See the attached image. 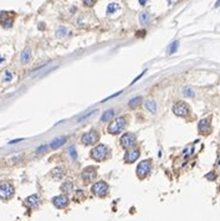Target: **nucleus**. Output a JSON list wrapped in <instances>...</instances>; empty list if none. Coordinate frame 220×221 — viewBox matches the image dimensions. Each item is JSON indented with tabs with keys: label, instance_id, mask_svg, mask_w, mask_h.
<instances>
[{
	"label": "nucleus",
	"instance_id": "10",
	"mask_svg": "<svg viewBox=\"0 0 220 221\" xmlns=\"http://www.w3.org/2000/svg\"><path fill=\"white\" fill-rule=\"evenodd\" d=\"M139 155H141V152H139V149H127V152L124 153V162L126 163H133V162H136L139 158Z\"/></svg>",
	"mask_w": 220,
	"mask_h": 221
},
{
	"label": "nucleus",
	"instance_id": "23",
	"mask_svg": "<svg viewBox=\"0 0 220 221\" xmlns=\"http://www.w3.org/2000/svg\"><path fill=\"white\" fill-rule=\"evenodd\" d=\"M13 73H11V71H9V70H5L4 71V73H3V76H1V81L3 82H5V83H6V82H10V81H11L13 80Z\"/></svg>",
	"mask_w": 220,
	"mask_h": 221
},
{
	"label": "nucleus",
	"instance_id": "25",
	"mask_svg": "<svg viewBox=\"0 0 220 221\" xmlns=\"http://www.w3.org/2000/svg\"><path fill=\"white\" fill-rule=\"evenodd\" d=\"M178 46H179V41H174L173 44H170V46L168 47V54L172 55V54H174V52H177Z\"/></svg>",
	"mask_w": 220,
	"mask_h": 221
},
{
	"label": "nucleus",
	"instance_id": "12",
	"mask_svg": "<svg viewBox=\"0 0 220 221\" xmlns=\"http://www.w3.org/2000/svg\"><path fill=\"white\" fill-rule=\"evenodd\" d=\"M40 203V199L39 196L36 195V194H34V195H30L29 198H26L25 200V205L28 206L29 209H35V208H38V205Z\"/></svg>",
	"mask_w": 220,
	"mask_h": 221
},
{
	"label": "nucleus",
	"instance_id": "17",
	"mask_svg": "<svg viewBox=\"0 0 220 221\" xmlns=\"http://www.w3.org/2000/svg\"><path fill=\"white\" fill-rule=\"evenodd\" d=\"M209 125H210V123H209V119H202L200 122H199V132L200 133H209Z\"/></svg>",
	"mask_w": 220,
	"mask_h": 221
},
{
	"label": "nucleus",
	"instance_id": "21",
	"mask_svg": "<svg viewBox=\"0 0 220 221\" xmlns=\"http://www.w3.org/2000/svg\"><path fill=\"white\" fill-rule=\"evenodd\" d=\"M150 20V14L148 11H143L139 14V23L142 25H147Z\"/></svg>",
	"mask_w": 220,
	"mask_h": 221
},
{
	"label": "nucleus",
	"instance_id": "16",
	"mask_svg": "<svg viewBox=\"0 0 220 221\" xmlns=\"http://www.w3.org/2000/svg\"><path fill=\"white\" fill-rule=\"evenodd\" d=\"M66 137H60V138H56V139H54L50 143V147L52 149H57V148H60L61 145H64L65 143H66Z\"/></svg>",
	"mask_w": 220,
	"mask_h": 221
},
{
	"label": "nucleus",
	"instance_id": "18",
	"mask_svg": "<svg viewBox=\"0 0 220 221\" xmlns=\"http://www.w3.org/2000/svg\"><path fill=\"white\" fill-rule=\"evenodd\" d=\"M114 114H116V110L114 109H108L106 112H103L102 117H101V122H109L111 119H113Z\"/></svg>",
	"mask_w": 220,
	"mask_h": 221
},
{
	"label": "nucleus",
	"instance_id": "32",
	"mask_svg": "<svg viewBox=\"0 0 220 221\" xmlns=\"http://www.w3.org/2000/svg\"><path fill=\"white\" fill-rule=\"evenodd\" d=\"M23 139H15V140H11V142H9L10 144H14V143H19V142H21Z\"/></svg>",
	"mask_w": 220,
	"mask_h": 221
},
{
	"label": "nucleus",
	"instance_id": "30",
	"mask_svg": "<svg viewBox=\"0 0 220 221\" xmlns=\"http://www.w3.org/2000/svg\"><path fill=\"white\" fill-rule=\"evenodd\" d=\"M69 152H70V154H71V157L73 158V159H76V158H77V155H76V149L73 148V147H71V148L69 149Z\"/></svg>",
	"mask_w": 220,
	"mask_h": 221
},
{
	"label": "nucleus",
	"instance_id": "9",
	"mask_svg": "<svg viewBox=\"0 0 220 221\" xmlns=\"http://www.w3.org/2000/svg\"><path fill=\"white\" fill-rule=\"evenodd\" d=\"M81 176L86 183H91V181L95 180L96 176H97V169L93 166H87L83 169Z\"/></svg>",
	"mask_w": 220,
	"mask_h": 221
},
{
	"label": "nucleus",
	"instance_id": "33",
	"mask_svg": "<svg viewBox=\"0 0 220 221\" xmlns=\"http://www.w3.org/2000/svg\"><path fill=\"white\" fill-rule=\"evenodd\" d=\"M145 3H147V0H139V4L141 5H144Z\"/></svg>",
	"mask_w": 220,
	"mask_h": 221
},
{
	"label": "nucleus",
	"instance_id": "22",
	"mask_svg": "<svg viewBox=\"0 0 220 221\" xmlns=\"http://www.w3.org/2000/svg\"><path fill=\"white\" fill-rule=\"evenodd\" d=\"M142 101H143V98L141 97V96H138V97H134L133 99H131V101H129L128 106H129L131 108H136L137 106H139L141 102H142Z\"/></svg>",
	"mask_w": 220,
	"mask_h": 221
},
{
	"label": "nucleus",
	"instance_id": "28",
	"mask_svg": "<svg viewBox=\"0 0 220 221\" xmlns=\"http://www.w3.org/2000/svg\"><path fill=\"white\" fill-rule=\"evenodd\" d=\"M82 3L86 5V6H88V8H91V6H93L95 5V3H96V0H82Z\"/></svg>",
	"mask_w": 220,
	"mask_h": 221
},
{
	"label": "nucleus",
	"instance_id": "14",
	"mask_svg": "<svg viewBox=\"0 0 220 221\" xmlns=\"http://www.w3.org/2000/svg\"><path fill=\"white\" fill-rule=\"evenodd\" d=\"M30 60H31V50L25 49L21 52V55H20V62H21L23 65H26V64H29Z\"/></svg>",
	"mask_w": 220,
	"mask_h": 221
},
{
	"label": "nucleus",
	"instance_id": "26",
	"mask_svg": "<svg viewBox=\"0 0 220 221\" xmlns=\"http://www.w3.org/2000/svg\"><path fill=\"white\" fill-rule=\"evenodd\" d=\"M66 33H67V29L64 28V26H60V28L57 29V31H56V36L57 38H64V36L67 35Z\"/></svg>",
	"mask_w": 220,
	"mask_h": 221
},
{
	"label": "nucleus",
	"instance_id": "29",
	"mask_svg": "<svg viewBox=\"0 0 220 221\" xmlns=\"http://www.w3.org/2000/svg\"><path fill=\"white\" fill-rule=\"evenodd\" d=\"M205 178L208 179V180H210V181H213V180H215V173H214V171H210V173H209V174H207L205 175Z\"/></svg>",
	"mask_w": 220,
	"mask_h": 221
},
{
	"label": "nucleus",
	"instance_id": "5",
	"mask_svg": "<svg viewBox=\"0 0 220 221\" xmlns=\"http://www.w3.org/2000/svg\"><path fill=\"white\" fill-rule=\"evenodd\" d=\"M99 140V133L95 129H91L90 132L85 133L81 137V142L85 145H93Z\"/></svg>",
	"mask_w": 220,
	"mask_h": 221
},
{
	"label": "nucleus",
	"instance_id": "34",
	"mask_svg": "<svg viewBox=\"0 0 220 221\" xmlns=\"http://www.w3.org/2000/svg\"><path fill=\"white\" fill-rule=\"evenodd\" d=\"M220 6V0H216V3H215V8Z\"/></svg>",
	"mask_w": 220,
	"mask_h": 221
},
{
	"label": "nucleus",
	"instance_id": "11",
	"mask_svg": "<svg viewBox=\"0 0 220 221\" xmlns=\"http://www.w3.org/2000/svg\"><path fill=\"white\" fill-rule=\"evenodd\" d=\"M51 201L57 209H64L69 205V199H67V196H65V195H57L55 198H52Z\"/></svg>",
	"mask_w": 220,
	"mask_h": 221
},
{
	"label": "nucleus",
	"instance_id": "24",
	"mask_svg": "<svg viewBox=\"0 0 220 221\" xmlns=\"http://www.w3.org/2000/svg\"><path fill=\"white\" fill-rule=\"evenodd\" d=\"M183 94H184L185 97H194V91H193V88L192 87H184L183 88Z\"/></svg>",
	"mask_w": 220,
	"mask_h": 221
},
{
	"label": "nucleus",
	"instance_id": "8",
	"mask_svg": "<svg viewBox=\"0 0 220 221\" xmlns=\"http://www.w3.org/2000/svg\"><path fill=\"white\" fill-rule=\"evenodd\" d=\"M173 112L178 117H185L189 114V106L185 102H177L173 106Z\"/></svg>",
	"mask_w": 220,
	"mask_h": 221
},
{
	"label": "nucleus",
	"instance_id": "15",
	"mask_svg": "<svg viewBox=\"0 0 220 221\" xmlns=\"http://www.w3.org/2000/svg\"><path fill=\"white\" fill-rule=\"evenodd\" d=\"M119 10H121V5L118 3H111V4H108V6H107V15L108 16H112L114 13H118Z\"/></svg>",
	"mask_w": 220,
	"mask_h": 221
},
{
	"label": "nucleus",
	"instance_id": "27",
	"mask_svg": "<svg viewBox=\"0 0 220 221\" xmlns=\"http://www.w3.org/2000/svg\"><path fill=\"white\" fill-rule=\"evenodd\" d=\"M3 26L5 29H9L13 26V19H8V20H4L3 21Z\"/></svg>",
	"mask_w": 220,
	"mask_h": 221
},
{
	"label": "nucleus",
	"instance_id": "13",
	"mask_svg": "<svg viewBox=\"0 0 220 221\" xmlns=\"http://www.w3.org/2000/svg\"><path fill=\"white\" fill-rule=\"evenodd\" d=\"M51 176L55 179V180H61L62 178L65 176V169H62V168H54V169L51 170Z\"/></svg>",
	"mask_w": 220,
	"mask_h": 221
},
{
	"label": "nucleus",
	"instance_id": "6",
	"mask_svg": "<svg viewBox=\"0 0 220 221\" xmlns=\"http://www.w3.org/2000/svg\"><path fill=\"white\" fill-rule=\"evenodd\" d=\"M14 186L8 181H4L0 184V199L3 200H9L14 196Z\"/></svg>",
	"mask_w": 220,
	"mask_h": 221
},
{
	"label": "nucleus",
	"instance_id": "4",
	"mask_svg": "<svg viewBox=\"0 0 220 221\" xmlns=\"http://www.w3.org/2000/svg\"><path fill=\"white\" fill-rule=\"evenodd\" d=\"M136 171H137V176L139 179H144L145 176H148L149 173L152 171V162L149 159L141 162L137 165V170Z\"/></svg>",
	"mask_w": 220,
	"mask_h": 221
},
{
	"label": "nucleus",
	"instance_id": "19",
	"mask_svg": "<svg viewBox=\"0 0 220 221\" xmlns=\"http://www.w3.org/2000/svg\"><path fill=\"white\" fill-rule=\"evenodd\" d=\"M61 190L64 191L65 194H70L73 191V183L71 180H66L64 181V184L61 185Z\"/></svg>",
	"mask_w": 220,
	"mask_h": 221
},
{
	"label": "nucleus",
	"instance_id": "7",
	"mask_svg": "<svg viewBox=\"0 0 220 221\" xmlns=\"http://www.w3.org/2000/svg\"><path fill=\"white\" fill-rule=\"evenodd\" d=\"M136 134L133 133H124L121 139H119V142H121V147L124 149H131L132 147L136 144Z\"/></svg>",
	"mask_w": 220,
	"mask_h": 221
},
{
	"label": "nucleus",
	"instance_id": "2",
	"mask_svg": "<svg viewBox=\"0 0 220 221\" xmlns=\"http://www.w3.org/2000/svg\"><path fill=\"white\" fill-rule=\"evenodd\" d=\"M127 118L126 117H118L108 125V132L111 134H119L123 132V129L127 127Z\"/></svg>",
	"mask_w": 220,
	"mask_h": 221
},
{
	"label": "nucleus",
	"instance_id": "20",
	"mask_svg": "<svg viewBox=\"0 0 220 221\" xmlns=\"http://www.w3.org/2000/svg\"><path fill=\"white\" fill-rule=\"evenodd\" d=\"M144 106H145V108H147L148 112H150V113H155L157 112V103H155V101H153V99L147 101Z\"/></svg>",
	"mask_w": 220,
	"mask_h": 221
},
{
	"label": "nucleus",
	"instance_id": "1",
	"mask_svg": "<svg viewBox=\"0 0 220 221\" xmlns=\"http://www.w3.org/2000/svg\"><path fill=\"white\" fill-rule=\"evenodd\" d=\"M109 149L107 145L104 144H97L95 148L91 150V158L96 162H103L108 157Z\"/></svg>",
	"mask_w": 220,
	"mask_h": 221
},
{
	"label": "nucleus",
	"instance_id": "3",
	"mask_svg": "<svg viewBox=\"0 0 220 221\" xmlns=\"http://www.w3.org/2000/svg\"><path fill=\"white\" fill-rule=\"evenodd\" d=\"M108 190H109V186L106 181H97V183L93 184L92 188H91L92 194H95V195L98 196V198L106 196L108 194Z\"/></svg>",
	"mask_w": 220,
	"mask_h": 221
},
{
	"label": "nucleus",
	"instance_id": "31",
	"mask_svg": "<svg viewBox=\"0 0 220 221\" xmlns=\"http://www.w3.org/2000/svg\"><path fill=\"white\" fill-rule=\"evenodd\" d=\"M46 148H48L46 145H41L40 148H38V150H36V152H38V153H43V150H46Z\"/></svg>",
	"mask_w": 220,
	"mask_h": 221
}]
</instances>
